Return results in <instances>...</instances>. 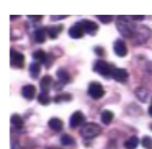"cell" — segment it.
<instances>
[{
    "instance_id": "obj_1",
    "label": "cell",
    "mask_w": 152,
    "mask_h": 149,
    "mask_svg": "<svg viewBox=\"0 0 152 149\" xmlns=\"http://www.w3.org/2000/svg\"><path fill=\"white\" fill-rule=\"evenodd\" d=\"M117 28L118 32L124 36V38H132L135 33V28L132 23L124 17H118L117 22Z\"/></svg>"
},
{
    "instance_id": "obj_2",
    "label": "cell",
    "mask_w": 152,
    "mask_h": 149,
    "mask_svg": "<svg viewBox=\"0 0 152 149\" xmlns=\"http://www.w3.org/2000/svg\"><path fill=\"white\" fill-rule=\"evenodd\" d=\"M102 131V129L99 124L95 123H85L80 129V134L84 138H94L98 136Z\"/></svg>"
},
{
    "instance_id": "obj_3",
    "label": "cell",
    "mask_w": 152,
    "mask_h": 149,
    "mask_svg": "<svg viewBox=\"0 0 152 149\" xmlns=\"http://www.w3.org/2000/svg\"><path fill=\"white\" fill-rule=\"evenodd\" d=\"M93 70L101 76H104V77H108V76L112 75V72H113L111 65L103 59L97 60V61L94 63Z\"/></svg>"
},
{
    "instance_id": "obj_4",
    "label": "cell",
    "mask_w": 152,
    "mask_h": 149,
    "mask_svg": "<svg viewBox=\"0 0 152 149\" xmlns=\"http://www.w3.org/2000/svg\"><path fill=\"white\" fill-rule=\"evenodd\" d=\"M88 94L93 99L99 100L105 95V90L102 85L98 83V82H92L88 87Z\"/></svg>"
},
{
    "instance_id": "obj_5",
    "label": "cell",
    "mask_w": 152,
    "mask_h": 149,
    "mask_svg": "<svg viewBox=\"0 0 152 149\" xmlns=\"http://www.w3.org/2000/svg\"><path fill=\"white\" fill-rule=\"evenodd\" d=\"M10 64L13 67L23 68L25 65V56L19 51L12 50H10Z\"/></svg>"
},
{
    "instance_id": "obj_6",
    "label": "cell",
    "mask_w": 152,
    "mask_h": 149,
    "mask_svg": "<svg viewBox=\"0 0 152 149\" xmlns=\"http://www.w3.org/2000/svg\"><path fill=\"white\" fill-rule=\"evenodd\" d=\"M82 28H83L84 32L86 34H89L91 36H94L97 33V31L99 30V26L98 24L93 22V21L90 20H82L80 21Z\"/></svg>"
},
{
    "instance_id": "obj_7",
    "label": "cell",
    "mask_w": 152,
    "mask_h": 149,
    "mask_svg": "<svg viewBox=\"0 0 152 149\" xmlns=\"http://www.w3.org/2000/svg\"><path fill=\"white\" fill-rule=\"evenodd\" d=\"M85 121V117L84 115L82 114L81 112H75L72 114L70 117V120H69V126H70L71 129H75V127H78L79 126H81L82 123H84Z\"/></svg>"
},
{
    "instance_id": "obj_8",
    "label": "cell",
    "mask_w": 152,
    "mask_h": 149,
    "mask_svg": "<svg viewBox=\"0 0 152 149\" xmlns=\"http://www.w3.org/2000/svg\"><path fill=\"white\" fill-rule=\"evenodd\" d=\"M84 30L82 28V25L80 22L74 24L73 26L70 27L68 31V34H69V37L72 38V39H80L84 36Z\"/></svg>"
},
{
    "instance_id": "obj_9",
    "label": "cell",
    "mask_w": 152,
    "mask_h": 149,
    "mask_svg": "<svg viewBox=\"0 0 152 149\" xmlns=\"http://www.w3.org/2000/svg\"><path fill=\"white\" fill-rule=\"evenodd\" d=\"M112 77H113L115 81L124 83V82L127 80V78H129V73H127V71L124 68H115L113 69V72H112Z\"/></svg>"
},
{
    "instance_id": "obj_10",
    "label": "cell",
    "mask_w": 152,
    "mask_h": 149,
    "mask_svg": "<svg viewBox=\"0 0 152 149\" xmlns=\"http://www.w3.org/2000/svg\"><path fill=\"white\" fill-rule=\"evenodd\" d=\"M114 51L118 56L124 57L127 54V47L126 42L124 41H121V39L115 41L114 44Z\"/></svg>"
},
{
    "instance_id": "obj_11",
    "label": "cell",
    "mask_w": 152,
    "mask_h": 149,
    "mask_svg": "<svg viewBox=\"0 0 152 149\" xmlns=\"http://www.w3.org/2000/svg\"><path fill=\"white\" fill-rule=\"evenodd\" d=\"M36 91H37V89H36L34 85H26L22 88V96L28 100H33L36 95Z\"/></svg>"
},
{
    "instance_id": "obj_12",
    "label": "cell",
    "mask_w": 152,
    "mask_h": 149,
    "mask_svg": "<svg viewBox=\"0 0 152 149\" xmlns=\"http://www.w3.org/2000/svg\"><path fill=\"white\" fill-rule=\"evenodd\" d=\"M51 83H53V78L50 75H45L42 78L41 82H39V87H41L42 92L48 93L50 91V87Z\"/></svg>"
},
{
    "instance_id": "obj_13",
    "label": "cell",
    "mask_w": 152,
    "mask_h": 149,
    "mask_svg": "<svg viewBox=\"0 0 152 149\" xmlns=\"http://www.w3.org/2000/svg\"><path fill=\"white\" fill-rule=\"evenodd\" d=\"M56 75H57V77H58L59 82H60V83H62L63 85L69 83L70 80H71L70 75H69V73L65 70V69L59 68L58 70L56 71Z\"/></svg>"
},
{
    "instance_id": "obj_14",
    "label": "cell",
    "mask_w": 152,
    "mask_h": 149,
    "mask_svg": "<svg viewBox=\"0 0 152 149\" xmlns=\"http://www.w3.org/2000/svg\"><path fill=\"white\" fill-rule=\"evenodd\" d=\"M48 126L54 131H60L63 129V123L61 120L57 118H53L48 121Z\"/></svg>"
},
{
    "instance_id": "obj_15",
    "label": "cell",
    "mask_w": 152,
    "mask_h": 149,
    "mask_svg": "<svg viewBox=\"0 0 152 149\" xmlns=\"http://www.w3.org/2000/svg\"><path fill=\"white\" fill-rule=\"evenodd\" d=\"M62 31V25L58 26H51L50 28L47 29V33L48 35V37L50 39H56L58 37L59 33Z\"/></svg>"
},
{
    "instance_id": "obj_16",
    "label": "cell",
    "mask_w": 152,
    "mask_h": 149,
    "mask_svg": "<svg viewBox=\"0 0 152 149\" xmlns=\"http://www.w3.org/2000/svg\"><path fill=\"white\" fill-rule=\"evenodd\" d=\"M33 58L39 63H45L48 59V56L44 50H39L33 53Z\"/></svg>"
},
{
    "instance_id": "obj_17",
    "label": "cell",
    "mask_w": 152,
    "mask_h": 149,
    "mask_svg": "<svg viewBox=\"0 0 152 149\" xmlns=\"http://www.w3.org/2000/svg\"><path fill=\"white\" fill-rule=\"evenodd\" d=\"M45 31H47V30H45V29H39L35 32L34 36H35L36 42H39V44H44L45 42V37H47V34H48Z\"/></svg>"
},
{
    "instance_id": "obj_18",
    "label": "cell",
    "mask_w": 152,
    "mask_h": 149,
    "mask_svg": "<svg viewBox=\"0 0 152 149\" xmlns=\"http://www.w3.org/2000/svg\"><path fill=\"white\" fill-rule=\"evenodd\" d=\"M29 71H30V73H31V76L33 78H37L39 74V72H41V64H39V62L31 63Z\"/></svg>"
},
{
    "instance_id": "obj_19",
    "label": "cell",
    "mask_w": 152,
    "mask_h": 149,
    "mask_svg": "<svg viewBox=\"0 0 152 149\" xmlns=\"http://www.w3.org/2000/svg\"><path fill=\"white\" fill-rule=\"evenodd\" d=\"M114 118V114L111 111H108V110H105L104 112H102L101 115V120H102V123H105V124H110L112 123Z\"/></svg>"
},
{
    "instance_id": "obj_20",
    "label": "cell",
    "mask_w": 152,
    "mask_h": 149,
    "mask_svg": "<svg viewBox=\"0 0 152 149\" xmlns=\"http://www.w3.org/2000/svg\"><path fill=\"white\" fill-rule=\"evenodd\" d=\"M138 142L139 140L136 136H132V137L129 138L124 142V147L126 149H135L138 146Z\"/></svg>"
},
{
    "instance_id": "obj_21",
    "label": "cell",
    "mask_w": 152,
    "mask_h": 149,
    "mask_svg": "<svg viewBox=\"0 0 152 149\" xmlns=\"http://www.w3.org/2000/svg\"><path fill=\"white\" fill-rule=\"evenodd\" d=\"M11 123L13 124L14 126H16L17 129H20V127H22L24 126V121H23V118H21V115L14 114L11 117Z\"/></svg>"
},
{
    "instance_id": "obj_22",
    "label": "cell",
    "mask_w": 152,
    "mask_h": 149,
    "mask_svg": "<svg viewBox=\"0 0 152 149\" xmlns=\"http://www.w3.org/2000/svg\"><path fill=\"white\" fill-rule=\"evenodd\" d=\"M38 101L39 104H42L44 106L48 105L50 102V97H48V93L41 92V94H39V96H38Z\"/></svg>"
},
{
    "instance_id": "obj_23",
    "label": "cell",
    "mask_w": 152,
    "mask_h": 149,
    "mask_svg": "<svg viewBox=\"0 0 152 149\" xmlns=\"http://www.w3.org/2000/svg\"><path fill=\"white\" fill-rule=\"evenodd\" d=\"M60 142H61V144L65 145V146H71V145H73L75 143V140L70 135L63 134L61 136V138H60Z\"/></svg>"
},
{
    "instance_id": "obj_24",
    "label": "cell",
    "mask_w": 152,
    "mask_h": 149,
    "mask_svg": "<svg viewBox=\"0 0 152 149\" xmlns=\"http://www.w3.org/2000/svg\"><path fill=\"white\" fill-rule=\"evenodd\" d=\"M141 144L145 149H152V138L150 136H144L141 140Z\"/></svg>"
},
{
    "instance_id": "obj_25",
    "label": "cell",
    "mask_w": 152,
    "mask_h": 149,
    "mask_svg": "<svg viewBox=\"0 0 152 149\" xmlns=\"http://www.w3.org/2000/svg\"><path fill=\"white\" fill-rule=\"evenodd\" d=\"M137 97H138V99L140 100V101L142 102H145L146 101V99H147V92L145 91V89H143V88H140V89H138L137 91Z\"/></svg>"
},
{
    "instance_id": "obj_26",
    "label": "cell",
    "mask_w": 152,
    "mask_h": 149,
    "mask_svg": "<svg viewBox=\"0 0 152 149\" xmlns=\"http://www.w3.org/2000/svg\"><path fill=\"white\" fill-rule=\"evenodd\" d=\"M62 100H65V101H70L71 100V95L70 94H62V95H59V96H56V99H54V102L56 103H59L60 101Z\"/></svg>"
},
{
    "instance_id": "obj_27",
    "label": "cell",
    "mask_w": 152,
    "mask_h": 149,
    "mask_svg": "<svg viewBox=\"0 0 152 149\" xmlns=\"http://www.w3.org/2000/svg\"><path fill=\"white\" fill-rule=\"evenodd\" d=\"M97 18L104 24H109L113 21V16H107V15H105V16L104 15H99V16H97Z\"/></svg>"
},
{
    "instance_id": "obj_28",
    "label": "cell",
    "mask_w": 152,
    "mask_h": 149,
    "mask_svg": "<svg viewBox=\"0 0 152 149\" xmlns=\"http://www.w3.org/2000/svg\"><path fill=\"white\" fill-rule=\"evenodd\" d=\"M95 53L98 54L99 56H104L105 50H104V48L101 47H95Z\"/></svg>"
},
{
    "instance_id": "obj_29",
    "label": "cell",
    "mask_w": 152,
    "mask_h": 149,
    "mask_svg": "<svg viewBox=\"0 0 152 149\" xmlns=\"http://www.w3.org/2000/svg\"><path fill=\"white\" fill-rule=\"evenodd\" d=\"M67 16H51V20L53 21H56V20H60V19H63V18H66Z\"/></svg>"
},
{
    "instance_id": "obj_30",
    "label": "cell",
    "mask_w": 152,
    "mask_h": 149,
    "mask_svg": "<svg viewBox=\"0 0 152 149\" xmlns=\"http://www.w3.org/2000/svg\"><path fill=\"white\" fill-rule=\"evenodd\" d=\"M132 18L133 20H136V21H140V20H143L144 19V16H132Z\"/></svg>"
},
{
    "instance_id": "obj_31",
    "label": "cell",
    "mask_w": 152,
    "mask_h": 149,
    "mask_svg": "<svg viewBox=\"0 0 152 149\" xmlns=\"http://www.w3.org/2000/svg\"><path fill=\"white\" fill-rule=\"evenodd\" d=\"M29 18H31L33 20H36V21H39L42 19V16H28Z\"/></svg>"
},
{
    "instance_id": "obj_32",
    "label": "cell",
    "mask_w": 152,
    "mask_h": 149,
    "mask_svg": "<svg viewBox=\"0 0 152 149\" xmlns=\"http://www.w3.org/2000/svg\"><path fill=\"white\" fill-rule=\"evenodd\" d=\"M148 112H149V115L152 117V101H151V104L149 106V108H148Z\"/></svg>"
},
{
    "instance_id": "obj_33",
    "label": "cell",
    "mask_w": 152,
    "mask_h": 149,
    "mask_svg": "<svg viewBox=\"0 0 152 149\" xmlns=\"http://www.w3.org/2000/svg\"><path fill=\"white\" fill-rule=\"evenodd\" d=\"M17 17H19V16H11L12 19H14V18H17Z\"/></svg>"
},
{
    "instance_id": "obj_34",
    "label": "cell",
    "mask_w": 152,
    "mask_h": 149,
    "mask_svg": "<svg viewBox=\"0 0 152 149\" xmlns=\"http://www.w3.org/2000/svg\"><path fill=\"white\" fill-rule=\"evenodd\" d=\"M149 127H150V129L152 130V123H150V126H149Z\"/></svg>"
}]
</instances>
